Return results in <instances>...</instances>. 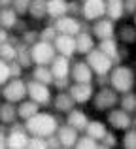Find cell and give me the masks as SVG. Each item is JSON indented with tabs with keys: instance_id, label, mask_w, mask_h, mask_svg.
Segmentation results:
<instances>
[{
	"instance_id": "obj_1",
	"label": "cell",
	"mask_w": 136,
	"mask_h": 149,
	"mask_svg": "<svg viewBox=\"0 0 136 149\" xmlns=\"http://www.w3.org/2000/svg\"><path fill=\"white\" fill-rule=\"evenodd\" d=\"M27 132L30 136H40V138H49L57 132V128L61 127V119L59 113L55 111H45V109H40L36 115H32L30 119L23 121Z\"/></svg>"
},
{
	"instance_id": "obj_2",
	"label": "cell",
	"mask_w": 136,
	"mask_h": 149,
	"mask_svg": "<svg viewBox=\"0 0 136 149\" xmlns=\"http://www.w3.org/2000/svg\"><path fill=\"white\" fill-rule=\"evenodd\" d=\"M110 85L119 93H129L136 85V72L129 64H115L110 72Z\"/></svg>"
},
{
	"instance_id": "obj_3",
	"label": "cell",
	"mask_w": 136,
	"mask_h": 149,
	"mask_svg": "<svg viewBox=\"0 0 136 149\" xmlns=\"http://www.w3.org/2000/svg\"><path fill=\"white\" fill-rule=\"evenodd\" d=\"M119 104V93L115 91L112 85H104V87H96L95 95L91 98V106L96 111H110L112 108Z\"/></svg>"
},
{
	"instance_id": "obj_4",
	"label": "cell",
	"mask_w": 136,
	"mask_h": 149,
	"mask_svg": "<svg viewBox=\"0 0 136 149\" xmlns=\"http://www.w3.org/2000/svg\"><path fill=\"white\" fill-rule=\"evenodd\" d=\"M27 96H29V91H27V79L25 77H11L8 83H4L0 87V98L2 100L19 104Z\"/></svg>"
},
{
	"instance_id": "obj_5",
	"label": "cell",
	"mask_w": 136,
	"mask_h": 149,
	"mask_svg": "<svg viewBox=\"0 0 136 149\" xmlns=\"http://www.w3.org/2000/svg\"><path fill=\"white\" fill-rule=\"evenodd\" d=\"M27 91H29V98L38 102L42 108H47L53 102V95H55V89L47 83H40V81L34 79H27Z\"/></svg>"
},
{
	"instance_id": "obj_6",
	"label": "cell",
	"mask_w": 136,
	"mask_h": 149,
	"mask_svg": "<svg viewBox=\"0 0 136 149\" xmlns=\"http://www.w3.org/2000/svg\"><path fill=\"white\" fill-rule=\"evenodd\" d=\"M85 61L89 62V66L93 68V72H95V76H102V74H110L112 68L115 66V61L110 57V55H106L104 51H100L98 47H95L93 51H89L87 55H85Z\"/></svg>"
},
{
	"instance_id": "obj_7",
	"label": "cell",
	"mask_w": 136,
	"mask_h": 149,
	"mask_svg": "<svg viewBox=\"0 0 136 149\" xmlns=\"http://www.w3.org/2000/svg\"><path fill=\"white\" fill-rule=\"evenodd\" d=\"M30 57H32L34 64H44L49 66L51 61L57 57V49L53 45V42H45V40H38L30 45Z\"/></svg>"
},
{
	"instance_id": "obj_8",
	"label": "cell",
	"mask_w": 136,
	"mask_h": 149,
	"mask_svg": "<svg viewBox=\"0 0 136 149\" xmlns=\"http://www.w3.org/2000/svg\"><path fill=\"white\" fill-rule=\"evenodd\" d=\"M53 25H55V29H57L59 34H70V36H76V34H80L81 30L89 29L91 23L87 25V21H83L81 17H76V15L66 13V15H63V17L55 19Z\"/></svg>"
},
{
	"instance_id": "obj_9",
	"label": "cell",
	"mask_w": 136,
	"mask_h": 149,
	"mask_svg": "<svg viewBox=\"0 0 136 149\" xmlns=\"http://www.w3.org/2000/svg\"><path fill=\"white\" fill-rule=\"evenodd\" d=\"M106 125L112 130H129L133 127V115L129 111H125L123 108L115 106L110 111H106Z\"/></svg>"
},
{
	"instance_id": "obj_10",
	"label": "cell",
	"mask_w": 136,
	"mask_h": 149,
	"mask_svg": "<svg viewBox=\"0 0 136 149\" xmlns=\"http://www.w3.org/2000/svg\"><path fill=\"white\" fill-rule=\"evenodd\" d=\"M17 123H19V121H17ZM17 123H13L10 128H8L6 143H8V147H11V149H25V147H29L30 134L27 132L23 121H21V125H17Z\"/></svg>"
},
{
	"instance_id": "obj_11",
	"label": "cell",
	"mask_w": 136,
	"mask_h": 149,
	"mask_svg": "<svg viewBox=\"0 0 136 149\" xmlns=\"http://www.w3.org/2000/svg\"><path fill=\"white\" fill-rule=\"evenodd\" d=\"M70 79L74 83H93L95 81V72L89 66L85 58H76L72 61V70H70Z\"/></svg>"
},
{
	"instance_id": "obj_12",
	"label": "cell",
	"mask_w": 136,
	"mask_h": 149,
	"mask_svg": "<svg viewBox=\"0 0 136 149\" xmlns=\"http://www.w3.org/2000/svg\"><path fill=\"white\" fill-rule=\"evenodd\" d=\"M96 91V85L95 83H74L68 87V93L72 96V100L76 102V106H85V104H91V98Z\"/></svg>"
},
{
	"instance_id": "obj_13",
	"label": "cell",
	"mask_w": 136,
	"mask_h": 149,
	"mask_svg": "<svg viewBox=\"0 0 136 149\" xmlns=\"http://www.w3.org/2000/svg\"><path fill=\"white\" fill-rule=\"evenodd\" d=\"M89 30L93 32V36L96 38V42L98 40H106V38H115V32H117V29H115V21H112L110 17H100L96 19V21L91 23V26H89Z\"/></svg>"
},
{
	"instance_id": "obj_14",
	"label": "cell",
	"mask_w": 136,
	"mask_h": 149,
	"mask_svg": "<svg viewBox=\"0 0 136 149\" xmlns=\"http://www.w3.org/2000/svg\"><path fill=\"white\" fill-rule=\"evenodd\" d=\"M106 15V0H83L81 2V19L93 23Z\"/></svg>"
},
{
	"instance_id": "obj_15",
	"label": "cell",
	"mask_w": 136,
	"mask_h": 149,
	"mask_svg": "<svg viewBox=\"0 0 136 149\" xmlns=\"http://www.w3.org/2000/svg\"><path fill=\"white\" fill-rule=\"evenodd\" d=\"M53 45H55L57 53L64 55V57L74 58L77 55L76 51V36H70V34H57V38L53 40Z\"/></svg>"
},
{
	"instance_id": "obj_16",
	"label": "cell",
	"mask_w": 136,
	"mask_h": 149,
	"mask_svg": "<svg viewBox=\"0 0 136 149\" xmlns=\"http://www.w3.org/2000/svg\"><path fill=\"white\" fill-rule=\"evenodd\" d=\"M80 134L81 132L76 130L74 127H70L68 123H61V127L57 128V132H55V136L61 142V147H66V149L76 147V142H77V138H80Z\"/></svg>"
},
{
	"instance_id": "obj_17",
	"label": "cell",
	"mask_w": 136,
	"mask_h": 149,
	"mask_svg": "<svg viewBox=\"0 0 136 149\" xmlns=\"http://www.w3.org/2000/svg\"><path fill=\"white\" fill-rule=\"evenodd\" d=\"M89 121H91V119H89L87 111L81 109V108H76V106H74L66 115H64V123H68L70 127H74L76 130H80V132H85Z\"/></svg>"
},
{
	"instance_id": "obj_18",
	"label": "cell",
	"mask_w": 136,
	"mask_h": 149,
	"mask_svg": "<svg viewBox=\"0 0 136 149\" xmlns=\"http://www.w3.org/2000/svg\"><path fill=\"white\" fill-rule=\"evenodd\" d=\"M74 106H76V102L72 100V96H70L68 91H55V95H53V102H51V108H53L55 113H59V115H66Z\"/></svg>"
},
{
	"instance_id": "obj_19",
	"label": "cell",
	"mask_w": 136,
	"mask_h": 149,
	"mask_svg": "<svg viewBox=\"0 0 136 149\" xmlns=\"http://www.w3.org/2000/svg\"><path fill=\"white\" fill-rule=\"evenodd\" d=\"M72 61H74V58L64 57V55H59V53H57V57L53 58L51 64H49L53 77H55V79H59V77H70V70H72Z\"/></svg>"
},
{
	"instance_id": "obj_20",
	"label": "cell",
	"mask_w": 136,
	"mask_h": 149,
	"mask_svg": "<svg viewBox=\"0 0 136 149\" xmlns=\"http://www.w3.org/2000/svg\"><path fill=\"white\" fill-rule=\"evenodd\" d=\"M95 47H96V38L93 36V32L89 29L81 30L80 34H76V51H77V55L85 57L89 51H93Z\"/></svg>"
},
{
	"instance_id": "obj_21",
	"label": "cell",
	"mask_w": 136,
	"mask_h": 149,
	"mask_svg": "<svg viewBox=\"0 0 136 149\" xmlns=\"http://www.w3.org/2000/svg\"><path fill=\"white\" fill-rule=\"evenodd\" d=\"M17 121H19L17 104L8 102V100H2V102H0V125H6V127L10 128L11 125L17 123Z\"/></svg>"
},
{
	"instance_id": "obj_22",
	"label": "cell",
	"mask_w": 136,
	"mask_h": 149,
	"mask_svg": "<svg viewBox=\"0 0 136 149\" xmlns=\"http://www.w3.org/2000/svg\"><path fill=\"white\" fill-rule=\"evenodd\" d=\"M40 109H44L38 102H34V100H30L29 96H27L25 100H21L17 104V115H19V121H27V119H30L32 115H36Z\"/></svg>"
},
{
	"instance_id": "obj_23",
	"label": "cell",
	"mask_w": 136,
	"mask_h": 149,
	"mask_svg": "<svg viewBox=\"0 0 136 149\" xmlns=\"http://www.w3.org/2000/svg\"><path fill=\"white\" fill-rule=\"evenodd\" d=\"M29 79H34V81H40V83H47V85H53V74H51V68L49 66H44V64H34L32 68L29 70Z\"/></svg>"
},
{
	"instance_id": "obj_24",
	"label": "cell",
	"mask_w": 136,
	"mask_h": 149,
	"mask_svg": "<svg viewBox=\"0 0 136 149\" xmlns=\"http://www.w3.org/2000/svg\"><path fill=\"white\" fill-rule=\"evenodd\" d=\"M27 15L30 21H45L47 19V0H30Z\"/></svg>"
},
{
	"instance_id": "obj_25",
	"label": "cell",
	"mask_w": 136,
	"mask_h": 149,
	"mask_svg": "<svg viewBox=\"0 0 136 149\" xmlns=\"http://www.w3.org/2000/svg\"><path fill=\"white\" fill-rule=\"evenodd\" d=\"M68 4H70V0H47V19L55 21V19L66 15Z\"/></svg>"
},
{
	"instance_id": "obj_26",
	"label": "cell",
	"mask_w": 136,
	"mask_h": 149,
	"mask_svg": "<svg viewBox=\"0 0 136 149\" xmlns=\"http://www.w3.org/2000/svg\"><path fill=\"white\" fill-rule=\"evenodd\" d=\"M106 17L112 21H121L125 17V2L123 0H106Z\"/></svg>"
},
{
	"instance_id": "obj_27",
	"label": "cell",
	"mask_w": 136,
	"mask_h": 149,
	"mask_svg": "<svg viewBox=\"0 0 136 149\" xmlns=\"http://www.w3.org/2000/svg\"><path fill=\"white\" fill-rule=\"evenodd\" d=\"M106 132H108V125L104 123V121H98V119H91L89 125H87V128H85V134L95 138L96 142H102Z\"/></svg>"
},
{
	"instance_id": "obj_28",
	"label": "cell",
	"mask_w": 136,
	"mask_h": 149,
	"mask_svg": "<svg viewBox=\"0 0 136 149\" xmlns=\"http://www.w3.org/2000/svg\"><path fill=\"white\" fill-rule=\"evenodd\" d=\"M19 19H21V15H19L13 8H4V10H0V26L11 30V32H13V29H15Z\"/></svg>"
},
{
	"instance_id": "obj_29",
	"label": "cell",
	"mask_w": 136,
	"mask_h": 149,
	"mask_svg": "<svg viewBox=\"0 0 136 149\" xmlns=\"http://www.w3.org/2000/svg\"><path fill=\"white\" fill-rule=\"evenodd\" d=\"M115 36L119 38V44H125V45H130V44H136V26L134 23L133 25H121L115 32Z\"/></svg>"
},
{
	"instance_id": "obj_30",
	"label": "cell",
	"mask_w": 136,
	"mask_h": 149,
	"mask_svg": "<svg viewBox=\"0 0 136 149\" xmlns=\"http://www.w3.org/2000/svg\"><path fill=\"white\" fill-rule=\"evenodd\" d=\"M119 42L115 40V38H106V40H98L96 42V47H98L100 51H104L106 55H110L112 58H117V53H119Z\"/></svg>"
},
{
	"instance_id": "obj_31",
	"label": "cell",
	"mask_w": 136,
	"mask_h": 149,
	"mask_svg": "<svg viewBox=\"0 0 136 149\" xmlns=\"http://www.w3.org/2000/svg\"><path fill=\"white\" fill-rule=\"evenodd\" d=\"M119 108H123L125 111H129L130 115L136 113V93L129 91V93H123V95H119Z\"/></svg>"
},
{
	"instance_id": "obj_32",
	"label": "cell",
	"mask_w": 136,
	"mask_h": 149,
	"mask_svg": "<svg viewBox=\"0 0 136 149\" xmlns=\"http://www.w3.org/2000/svg\"><path fill=\"white\" fill-rule=\"evenodd\" d=\"M0 58L6 62H11L17 58V44H13V42H4V44H0Z\"/></svg>"
},
{
	"instance_id": "obj_33",
	"label": "cell",
	"mask_w": 136,
	"mask_h": 149,
	"mask_svg": "<svg viewBox=\"0 0 136 149\" xmlns=\"http://www.w3.org/2000/svg\"><path fill=\"white\" fill-rule=\"evenodd\" d=\"M38 34H40V40H45V42H53L57 38V29L55 25H53V21H49L47 25H44L40 30H38Z\"/></svg>"
},
{
	"instance_id": "obj_34",
	"label": "cell",
	"mask_w": 136,
	"mask_h": 149,
	"mask_svg": "<svg viewBox=\"0 0 136 149\" xmlns=\"http://www.w3.org/2000/svg\"><path fill=\"white\" fill-rule=\"evenodd\" d=\"M76 147L77 149H87V147H100V142H96L95 138H91L89 134H85V132H81L80 138H77L76 142Z\"/></svg>"
},
{
	"instance_id": "obj_35",
	"label": "cell",
	"mask_w": 136,
	"mask_h": 149,
	"mask_svg": "<svg viewBox=\"0 0 136 149\" xmlns=\"http://www.w3.org/2000/svg\"><path fill=\"white\" fill-rule=\"evenodd\" d=\"M19 38H21V42H23V44L32 45L34 42H38V40H40V34H38V30H36V29H27L23 34H19Z\"/></svg>"
},
{
	"instance_id": "obj_36",
	"label": "cell",
	"mask_w": 136,
	"mask_h": 149,
	"mask_svg": "<svg viewBox=\"0 0 136 149\" xmlns=\"http://www.w3.org/2000/svg\"><path fill=\"white\" fill-rule=\"evenodd\" d=\"M29 6H30V0H13V2H11V8H13L21 17H27Z\"/></svg>"
},
{
	"instance_id": "obj_37",
	"label": "cell",
	"mask_w": 136,
	"mask_h": 149,
	"mask_svg": "<svg viewBox=\"0 0 136 149\" xmlns=\"http://www.w3.org/2000/svg\"><path fill=\"white\" fill-rule=\"evenodd\" d=\"M10 79H11L10 62H6V61H2V58H0V87H2L4 83H8Z\"/></svg>"
},
{
	"instance_id": "obj_38",
	"label": "cell",
	"mask_w": 136,
	"mask_h": 149,
	"mask_svg": "<svg viewBox=\"0 0 136 149\" xmlns=\"http://www.w3.org/2000/svg\"><path fill=\"white\" fill-rule=\"evenodd\" d=\"M10 72H11V77H25L27 74V68L17 61H11L10 62Z\"/></svg>"
},
{
	"instance_id": "obj_39",
	"label": "cell",
	"mask_w": 136,
	"mask_h": 149,
	"mask_svg": "<svg viewBox=\"0 0 136 149\" xmlns=\"http://www.w3.org/2000/svg\"><path fill=\"white\" fill-rule=\"evenodd\" d=\"M121 143L125 147H136V130H133V128L125 130V136L121 138Z\"/></svg>"
},
{
	"instance_id": "obj_40",
	"label": "cell",
	"mask_w": 136,
	"mask_h": 149,
	"mask_svg": "<svg viewBox=\"0 0 136 149\" xmlns=\"http://www.w3.org/2000/svg\"><path fill=\"white\" fill-rule=\"evenodd\" d=\"M70 85H72V79H70V77H59V79H53L51 87L55 89V91H68Z\"/></svg>"
},
{
	"instance_id": "obj_41",
	"label": "cell",
	"mask_w": 136,
	"mask_h": 149,
	"mask_svg": "<svg viewBox=\"0 0 136 149\" xmlns=\"http://www.w3.org/2000/svg\"><path fill=\"white\" fill-rule=\"evenodd\" d=\"M29 147H32V149H45V147H47V138H40V136H30Z\"/></svg>"
},
{
	"instance_id": "obj_42",
	"label": "cell",
	"mask_w": 136,
	"mask_h": 149,
	"mask_svg": "<svg viewBox=\"0 0 136 149\" xmlns=\"http://www.w3.org/2000/svg\"><path fill=\"white\" fill-rule=\"evenodd\" d=\"M117 142H119V138L114 134V132L108 130L106 136H104V140L100 142V147H114V146H117Z\"/></svg>"
},
{
	"instance_id": "obj_43",
	"label": "cell",
	"mask_w": 136,
	"mask_h": 149,
	"mask_svg": "<svg viewBox=\"0 0 136 149\" xmlns=\"http://www.w3.org/2000/svg\"><path fill=\"white\" fill-rule=\"evenodd\" d=\"M10 38H11V30L0 26V44H4V42H10Z\"/></svg>"
},
{
	"instance_id": "obj_44",
	"label": "cell",
	"mask_w": 136,
	"mask_h": 149,
	"mask_svg": "<svg viewBox=\"0 0 136 149\" xmlns=\"http://www.w3.org/2000/svg\"><path fill=\"white\" fill-rule=\"evenodd\" d=\"M11 2H13V0H0V10H4V8H11Z\"/></svg>"
},
{
	"instance_id": "obj_45",
	"label": "cell",
	"mask_w": 136,
	"mask_h": 149,
	"mask_svg": "<svg viewBox=\"0 0 136 149\" xmlns=\"http://www.w3.org/2000/svg\"><path fill=\"white\" fill-rule=\"evenodd\" d=\"M133 23H134V26H136V13H134V17H133Z\"/></svg>"
},
{
	"instance_id": "obj_46",
	"label": "cell",
	"mask_w": 136,
	"mask_h": 149,
	"mask_svg": "<svg viewBox=\"0 0 136 149\" xmlns=\"http://www.w3.org/2000/svg\"><path fill=\"white\" fill-rule=\"evenodd\" d=\"M77 2H83V0H77Z\"/></svg>"
}]
</instances>
